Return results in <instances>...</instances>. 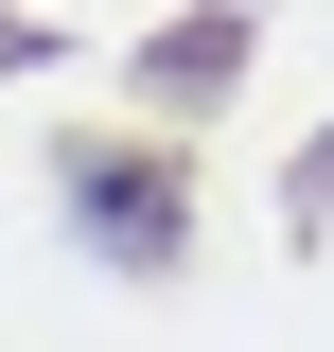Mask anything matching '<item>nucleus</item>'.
Segmentation results:
<instances>
[{
	"mask_svg": "<svg viewBox=\"0 0 334 352\" xmlns=\"http://www.w3.org/2000/svg\"><path fill=\"white\" fill-rule=\"evenodd\" d=\"M71 194H88V229H106V247H176V176H124V159H71Z\"/></svg>",
	"mask_w": 334,
	"mask_h": 352,
	"instance_id": "nucleus-1",
	"label": "nucleus"
}]
</instances>
